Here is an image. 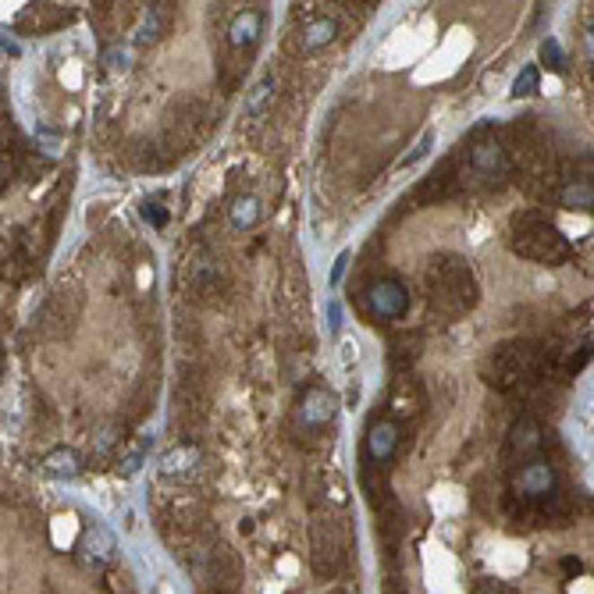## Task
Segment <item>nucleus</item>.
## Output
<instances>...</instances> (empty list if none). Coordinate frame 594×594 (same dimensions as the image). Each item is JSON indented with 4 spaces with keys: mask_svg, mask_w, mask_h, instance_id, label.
<instances>
[{
    "mask_svg": "<svg viewBox=\"0 0 594 594\" xmlns=\"http://www.w3.org/2000/svg\"><path fill=\"white\" fill-rule=\"evenodd\" d=\"M328 317H331V331H338V317H342V310H338V306H328Z\"/></svg>",
    "mask_w": 594,
    "mask_h": 594,
    "instance_id": "31",
    "label": "nucleus"
},
{
    "mask_svg": "<svg viewBox=\"0 0 594 594\" xmlns=\"http://www.w3.org/2000/svg\"><path fill=\"white\" fill-rule=\"evenodd\" d=\"M331 416H335V396H331V392L313 389V392L302 396V402H299V424H302V427L317 431V427H324Z\"/></svg>",
    "mask_w": 594,
    "mask_h": 594,
    "instance_id": "8",
    "label": "nucleus"
},
{
    "mask_svg": "<svg viewBox=\"0 0 594 594\" xmlns=\"http://www.w3.org/2000/svg\"><path fill=\"white\" fill-rule=\"evenodd\" d=\"M157 32H161L157 14H146V22H143V29H139V43H153V39H157Z\"/></svg>",
    "mask_w": 594,
    "mask_h": 594,
    "instance_id": "25",
    "label": "nucleus"
},
{
    "mask_svg": "<svg viewBox=\"0 0 594 594\" xmlns=\"http://www.w3.org/2000/svg\"><path fill=\"white\" fill-rule=\"evenodd\" d=\"M541 57L548 61V68L563 72V50H559V43H555V39H545V43H541Z\"/></svg>",
    "mask_w": 594,
    "mask_h": 594,
    "instance_id": "23",
    "label": "nucleus"
},
{
    "mask_svg": "<svg viewBox=\"0 0 594 594\" xmlns=\"http://www.w3.org/2000/svg\"><path fill=\"white\" fill-rule=\"evenodd\" d=\"M431 146H434V132H424V135L416 139V146H413V150H409V153H406V157H402L398 164H402V168H409V164H416V161H424V157L431 153Z\"/></svg>",
    "mask_w": 594,
    "mask_h": 594,
    "instance_id": "22",
    "label": "nucleus"
},
{
    "mask_svg": "<svg viewBox=\"0 0 594 594\" xmlns=\"http://www.w3.org/2000/svg\"><path fill=\"white\" fill-rule=\"evenodd\" d=\"M563 573H566V577H581V573H584V563L573 559V555H566V559H563Z\"/></svg>",
    "mask_w": 594,
    "mask_h": 594,
    "instance_id": "28",
    "label": "nucleus"
},
{
    "mask_svg": "<svg viewBox=\"0 0 594 594\" xmlns=\"http://www.w3.org/2000/svg\"><path fill=\"white\" fill-rule=\"evenodd\" d=\"M47 470H50L54 477H75L83 467H79V456H75L72 449H54V452L47 456Z\"/></svg>",
    "mask_w": 594,
    "mask_h": 594,
    "instance_id": "17",
    "label": "nucleus"
},
{
    "mask_svg": "<svg viewBox=\"0 0 594 594\" xmlns=\"http://www.w3.org/2000/svg\"><path fill=\"white\" fill-rule=\"evenodd\" d=\"M537 83H541L537 68L527 65V68L516 75V83H512V97H534V93H537Z\"/></svg>",
    "mask_w": 594,
    "mask_h": 594,
    "instance_id": "20",
    "label": "nucleus"
},
{
    "mask_svg": "<svg viewBox=\"0 0 594 594\" xmlns=\"http://www.w3.org/2000/svg\"><path fill=\"white\" fill-rule=\"evenodd\" d=\"M271 97H275V83L267 79V83L257 86V93H253V100H249V118H260V114L271 107Z\"/></svg>",
    "mask_w": 594,
    "mask_h": 594,
    "instance_id": "21",
    "label": "nucleus"
},
{
    "mask_svg": "<svg viewBox=\"0 0 594 594\" xmlns=\"http://www.w3.org/2000/svg\"><path fill=\"white\" fill-rule=\"evenodd\" d=\"M110 552H114V537H110L103 527H93V530L86 534V541H83V566L100 570V566L110 559Z\"/></svg>",
    "mask_w": 594,
    "mask_h": 594,
    "instance_id": "13",
    "label": "nucleus"
},
{
    "mask_svg": "<svg viewBox=\"0 0 594 594\" xmlns=\"http://www.w3.org/2000/svg\"><path fill=\"white\" fill-rule=\"evenodd\" d=\"M512 488H516V495L523 498H552L555 495V470L545 459H530L512 477Z\"/></svg>",
    "mask_w": 594,
    "mask_h": 594,
    "instance_id": "5",
    "label": "nucleus"
},
{
    "mask_svg": "<svg viewBox=\"0 0 594 594\" xmlns=\"http://www.w3.org/2000/svg\"><path fill=\"white\" fill-rule=\"evenodd\" d=\"M367 302H371V310L378 313V317H402L406 313V306H409V293L392 282V278H385V282H378V285H371L367 289Z\"/></svg>",
    "mask_w": 594,
    "mask_h": 594,
    "instance_id": "7",
    "label": "nucleus"
},
{
    "mask_svg": "<svg viewBox=\"0 0 594 594\" xmlns=\"http://www.w3.org/2000/svg\"><path fill=\"white\" fill-rule=\"evenodd\" d=\"M146 452H150V434H143V438H139V441H135V445L128 449V456L121 459V474H125V477H128V474H135V470L143 467Z\"/></svg>",
    "mask_w": 594,
    "mask_h": 594,
    "instance_id": "19",
    "label": "nucleus"
},
{
    "mask_svg": "<svg viewBox=\"0 0 594 594\" xmlns=\"http://www.w3.org/2000/svg\"><path fill=\"white\" fill-rule=\"evenodd\" d=\"M260 32H264V14L249 7V11H239L235 22L228 25V43H231V50H253Z\"/></svg>",
    "mask_w": 594,
    "mask_h": 594,
    "instance_id": "9",
    "label": "nucleus"
},
{
    "mask_svg": "<svg viewBox=\"0 0 594 594\" xmlns=\"http://www.w3.org/2000/svg\"><path fill=\"white\" fill-rule=\"evenodd\" d=\"M260 214H264V206H260V199L257 197H235L231 199V210H228V217H231V224H235L239 231L257 228Z\"/></svg>",
    "mask_w": 594,
    "mask_h": 594,
    "instance_id": "14",
    "label": "nucleus"
},
{
    "mask_svg": "<svg viewBox=\"0 0 594 594\" xmlns=\"http://www.w3.org/2000/svg\"><path fill=\"white\" fill-rule=\"evenodd\" d=\"M310 566L320 581L338 577V570L345 566V530L338 520L320 516L310 527Z\"/></svg>",
    "mask_w": 594,
    "mask_h": 594,
    "instance_id": "4",
    "label": "nucleus"
},
{
    "mask_svg": "<svg viewBox=\"0 0 594 594\" xmlns=\"http://www.w3.org/2000/svg\"><path fill=\"white\" fill-rule=\"evenodd\" d=\"M143 217H146L153 228H164V221H168L164 210H157V203H146V206H143Z\"/></svg>",
    "mask_w": 594,
    "mask_h": 594,
    "instance_id": "27",
    "label": "nucleus"
},
{
    "mask_svg": "<svg viewBox=\"0 0 594 594\" xmlns=\"http://www.w3.org/2000/svg\"><path fill=\"white\" fill-rule=\"evenodd\" d=\"M512 249L520 257H527V260H537V264H563V260H570L566 235L548 217H541L537 210L512 214Z\"/></svg>",
    "mask_w": 594,
    "mask_h": 594,
    "instance_id": "2",
    "label": "nucleus"
},
{
    "mask_svg": "<svg viewBox=\"0 0 594 594\" xmlns=\"http://www.w3.org/2000/svg\"><path fill=\"white\" fill-rule=\"evenodd\" d=\"M470 164H474V171H481V175H502V171H505V150L498 146L495 139L474 143Z\"/></svg>",
    "mask_w": 594,
    "mask_h": 594,
    "instance_id": "12",
    "label": "nucleus"
},
{
    "mask_svg": "<svg viewBox=\"0 0 594 594\" xmlns=\"http://www.w3.org/2000/svg\"><path fill=\"white\" fill-rule=\"evenodd\" d=\"M427 289H431V299L452 306V310H467L477 302V282L467 267V260L459 257H438L431 260L427 267Z\"/></svg>",
    "mask_w": 594,
    "mask_h": 594,
    "instance_id": "3",
    "label": "nucleus"
},
{
    "mask_svg": "<svg viewBox=\"0 0 594 594\" xmlns=\"http://www.w3.org/2000/svg\"><path fill=\"white\" fill-rule=\"evenodd\" d=\"M591 349H594V335H591Z\"/></svg>",
    "mask_w": 594,
    "mask_h": 594,
    "instance_id": "33",
    "label": "nucleus"
},
{
    "mask_svg": "<svg viewBox=\"0 0 594 594\" xmlns=\"http://www.w3.org/2000/svg\"><path fill=\"white\" fill-rule=\"evenodd\" d=\"M559 203H563L566 210H591L594 206V186L591 182H584V179H573L570 186H563V189H559Z\"/></svg>",
    "mask_w": 594,
    "mask_h": 594,
    "instance_id": "15",
    "label": "nucleus"
},
{
    "mask_svg": "<svg viewBox=\"0 0 594 594\" xmlns=\"http://www.w3.org/2000/svg\"><path fill=\"white\" fill-rule=\"evenodd\" d=\"M584 50H588V57L594 61V29L588 32V36H584Z\"/></svg>",
    "mask_w": 594,
    "mask_h": 594,
    "instance_id": "32",
    "label": "nucleus"
},
{
    "mask_svg": "<svg viewBox=\"0 0 594 594\" xmlns=\"http://www.w3.org/2000/svg\"><path fill=\"white\" fill-rule=\"evenodd\" d=\"M107 588L114 594H135V588H132V581H128L125 570H121V573H110V577H107Z\"/></svg>",
    "mask_w": 594,
    "mask_h": 594,
    "instance_id": "24",
    "label": "nucleus"
},
{
    "mask_svg": "<svg viewBox=\"0 0 594 594\" xmlns=\"http://www.w3.org/2000/svg\"><path fill=\"white\" fill-rule=\"evenodd\" d=\"M392 413L396 416H416L420 406H424V389L413 381V378H398L396 389H392Z\"/></svg>",
    "mask_w": 594,
    "mask_h": 594,
    "instance_id": "11",
    "label": "nucleus"
},
{
    "mask_svg": "<svg viewBox=\"0 0 594 594\" xmlns=\"http://www.w3.org/2000/svg\"><path fill=\"white\" fill-rule=\"evenodd\" d=\"M545 445V431H541V424L537 420H520V424H512V431H509V438H505V456L509 459H534L537 456V449Z\"/></svg>",
    "mask_w": 594,
    "mask_h": 594,
    "instance_id": "6",
    "label": "nucleus"
},
{
    "mask_svg": "<svg viewBox=\"0 0 594 594\" xmlns=\"http://www.w3.org/2000/svg\"><path fill=\"white\" fill-rule=\"evenodd\" d=\"M197 463H199V449H197V445H182V449H175V452H168V456H164V467H161V470H164L168 477H175V474H186V470H193Z\"/></svg>",
    "mask_w": 594,
    "mask_h": 594,
    "instance_id": "16",
    "label": "nucleus"
},
{
    "mask_svg": "<svg viewBox=\"0 0 594 594\" xmlns=\"http://www.w3.org/2000/svg\"><path fill=\"white\" fill-rule=\"evenodd\" d=\"M335 32H338V25L331 22V18H317V22H310V29H306V50H317V47H328L331 39H335Z\"/></svg>",
    "mask_w": 594,
    "mask_h": 594,
    "instance_id": "18",
    "label": "nucleus"
},
{
    "mask_svg": "<svg viewBox=\"0 0 594 594\" xmlns=\"http://www.w3.org/2000/svg\"><path fill=\"white\" fill-rule=\"evenodd\" d=\"M331 502H345V492H342V481L331 477Z\"/></svg>",
    "mask_w": 594,
    "mask_h": 594,
    "instance_id": "30",
    "label": "nucleus"
},
{
    "mask_svg": "<svg viewBox=\"0 0 594 594\" xmlns=\"http://www.w3.org/2000/svg\"><path fill=\"white\" fill-rule=\"evenodd\" d=\"M474 594H512V588H505L502 581H492V577H488V581H481V584L474 588Z\"/></svg>",
    "mask_w": 594,
    "mask_h": 594,
    "instance_id": "26",
    "label": "nucleus"
},
{
    "mask_svg": "<svg viewBox=\"0 0 594 594\" xmlns=\"http://www.w3.org/2000/svg\"><path fill=\"white\" fill-rule=\"evenodd\" d=\"M345 264H349V253H342V257L335 260V271H331V285H338V282H342V271H345Z\"/></svg>",
    "mask_w": 594,
    "mask_h": 594,
    "instance_id": "29",
    "label": "nucleus"
},
{
    "mask_svg": "<svg viewBox=\"0 0 594 594\" xmlns=\"http://www.w3.org/2000/svg\"><path fill=\"white\" fill-rule=\"evenodd\" d=\"M552 356L537 342H505L485 363V381L498 392H512L527 381H537L548 371Z\"/></svg>",
    "mask_w": 594,
    "mask_h": 594,
    "instance_id": "1",
    "label": "nucleus"
},
{
    "mask_svg": "<svg viewBox=\"0 0 594 594\" xmlns=\"http://www.w3.org/2000/svg\"><path fill=\"white\" fill-rule=\"evenodd\" d=\"M396 445H398V427L392 420H381V424L371 427V434H367V456H371V463H389L396 456Z\"/></svg>",
    "mask_w": 594,
    "mask_h": 594,
    "instance_id": "10",
    "label": "nucleus"
}]
</instances>
